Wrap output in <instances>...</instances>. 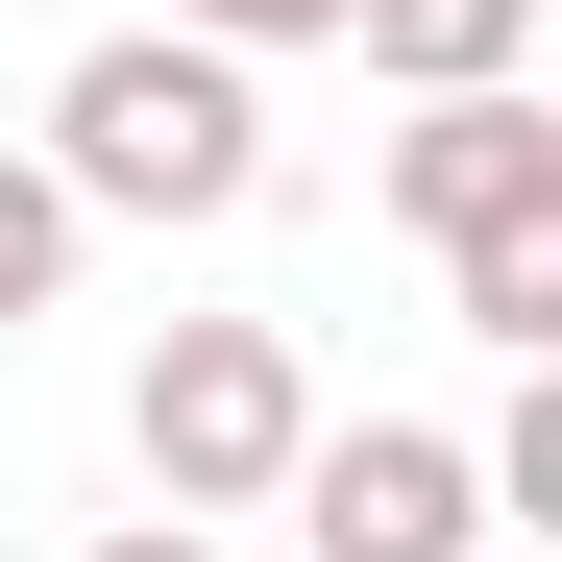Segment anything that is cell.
<instances>
[{"mask_svg": "<svg viewBox=\"0 0 562 562\" xmlns=\"http://www.w3.org/2000/svg\"><path fill=\"white\" fill-rule=\"evenodd\" d=\"M49 196L74 221H245L269 196V49H196V25H123L49 74Z\"/></svg>", "mask_w": 562, "mask_h": 562, "instance_id": "cell-1", "label": "cell"}, {"mask_svg": "<svg viewBox=\"0 0 562 562\" xmlns=\"http://www.w3.org/2000/svg\"><path fill=\"white\" fill-rule=\"evenodd\" d=\"M123 440H147L171 514H269V464L318 440V367L269 342V318H171V342L123 367Z\"/></svg>", "mask_w": 562, "mask_h": 562, "instance_id": "cell-2", "label": "cell"}, {"mask_svg": "<svg viewBox=\"0 0 562 562\" xmlns=\"http://www.w3.org/2000/svg\"><path fill=\"white\" fill-rule=\"evenodd\" d=\"M269 514H294L318 562H490V464H464L440 416H318L294 464H269Z\"/></svg>", "mask_w": 562, "mask_h": 562, "instance_id": "cell-3", "label": "cell"}, {"mask_svg": "<svg viewBox=\"0 0 562 562\" xmlns=\"http://www.w3.org/2000/svg\"><path fill=\"white\" fill-rule=\"evenodd\" d=\"M392 221H416V245L562 221V123H538V74H464V99H416V123H392Z\"/></svg>", "mask_w": 562, "mask_h": 562, "instance_id": "cell-4", "label": "cell"}, {"mask_svg": "<svg viewBox=\"0 0 562 562\" xmlns=\"http://www.w3.org/2000/svg\"><path fill=\"white\" fill-rule=\"evenodd\" d=\"M342 49L392 99H464V74H538V0H342Z\"/></svg>", "mask_w": 562, "mask_h": 562, "instance_id": "cell-5", "label": "cell"}, {"mask_svg": "<svg viewBox=\"0 0 562 562\" xmlns=\"http://www.w3.org/2000/svg\"><path fill=\"white\" fill-rule=\"evenodd\" d=\"M440 294H464V342L562 367V221H490V245H440Z\"/></svg>", "mask_w": 562, "mask_h": 562, "instance_id": "cell-6", "label": "cell"}, {"mask_svg": "<svg viewBox=\"0 0 562 562\" xmlns=\"http://www.w3.org/2000/svg\"><path fill=\"white\" fill-rule=\"evenodd\" d=\"M74 245H99V221L49 196V147H0V318H49V294H74Z\"/></svg>", "mask_w": 562, "mask_h": 562, "instance_id": "cell-7", "label": "cell"}, {"mask_svg": "<svg viewBox=\"0 0 562 562\" xmlns=\"http://www.w3.org/2000/svg\"><path fill=\"white\" fill-rule=\"evenodd\" d=\"M171 25H196V49H318L342 0H171Z\"/></svg>", "mask_w": 562, "mask_h": 562, "instance_id": "cell-8", "label": "cell"}, {"mask_svg": "<svg viewBox=\"0 0 562 562\" xmlns=\"http://www.w3.org/2000/svg\"><path fill=\"white\" fill-rule=\"evenodd\" d=\"M74 562H221V538L196 514H123V538H74Z\"/></svg>", "mask_w": 562, "mask_h": 562, "instance_id": "cell-9", "label": "cell"}]
</instances>
